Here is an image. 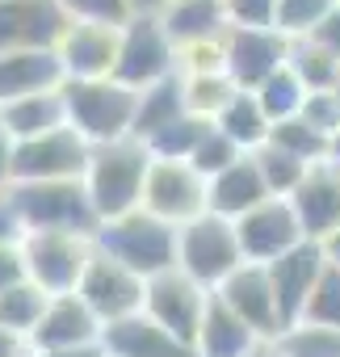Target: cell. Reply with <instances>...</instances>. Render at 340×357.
I'll use <instances>...</instances> for the list:
<instances>
[{"instance_id":"cell-33","label":"cell","mask_w":340,"mask_h":357,"mask_svg":"<svg viewBox=\"0 0 340 357\" xmlns=\"http://www.w3.org/2000/svg\"><path fill=\"white\" fill-rule=\"evenodd\" d=\"M240 89H235V80L227 76V72H202V76H185V101H190V114H198V118H219L227 105H231V97H235Z\"/></svg>"},{"instance_id":"cell-35","label":"cell","mask_w":340,"mask_h":357,"mask_svg":"<svg viewBox=\"0 0 340 357\" xmlns=\"http://www.w3.org/2000/svg\"><path fill=\"white\" fill-rule=\"evenodd\" d=\"M256 164H261V176H265V185H269L273 198L277 194H294L307 176H311V164H302L298 155H290L281 147H269V143L256 151Z\"/></svg>"},{"instance_id":"cell-4","label":"cell","mask_w":340,"mask_h":357,"mask_svg":"<svg viewBox=\"0 0 340 357\" xmlns=\"http://www.w3.org/2000/svg\"><path fill=\"white\" fill-rule=\"evenodd\" d=\"M9 206L17 211L26 236L30 231H72V236H97L101 219L88 202L84 181H38V185H9Z\"/></svg>"},{"instance_id":"cell-18","label":"cell","mask_w":340,"mask_h":357,"mask_svg":"<svg viewBox=\"0 0 340 357\" xmlns=\"http://www.w3.org/2000/svg\"><path fill=\"white\" fill-rule=\"evenodd\" d=\"M290 206L311 244H327L340 231V176H336L332 160L311 168V176L290 194Z\"/></svg>"},{"instance_id":"cell-5","label":"cell","mask_w":340,"mask_h":357,"mask_svg":"<svg viewBox=\"0 0 340 357\" xmlns=\"http://www.w3.org/2000/svg\"><path fill=\"white\" fill-rule=\"evenodd\" d=\"M240 265H244V248L231 219H219L206 211L202 219L181 227V273L194 278L198 286L219 290Z\"/></svg>"},{"instance_id":"cell-43","label":"cell","mask_w":340,"mask_h":357,"mask_svg":"<svg viewBox=\"0 0 340 357\" xmlns=\"http://www.w3.org/2000/svg\"><path fill=\"white\" fill-rule=\"evenodd\" d=\"M311 38H315V43H323V47L340 59V5H336V13H332V17H327V22H323Z\"/></svg>"},{"instance_id":"cell-24","label":"cell","mask_w":340,"mask_h":357,"mask_svg":"<svg viewBox=\"0 0 340 357\" xmlns=\"http://www.w3.org/2000/svg\"><path fill=\"white\" fill-rule=\"evenodd\" d=\"M256 344H261V336L219 294H210V307H206V319L198 332V357H248Z\"/></svg>"},{"instance_id":"cell-30","label":"cell","mask_w":340,"mask_h":357,"mask_svg":"<svg viewBox=\"0 0 340 357\" xmlns=\"http://www.w3.org/2000/svg\"><path fill=\"white\" fill-rule=\"evenodd\" d=\"M51 307V294L34 282H22L13 290L0 294V328H9V332H22V336H34V328L42 324Z\"/></svg>"},{"instance_id":"cell-23","label":"cell","mask_w":340,"mask_h":357,"mask_svg":"<svg viewBox=\"0 0 340 357\" xmlns=\"http://www.w3.org/2000/svg\"><path fill=\"white\" fill-rule=\"evenodd\" d=\"M269 185H265V176H261V164L256 155H244L240 164H231L227 172H219L215 181H210V215L219 219H231L240 223L244 215H252L261 202H269Z\"/></svg>"},{"instance_id":"cell-32","label":"cell","mask_w":340,"mask_h":357,"mask_svg":"<svg viewBox=\"0 0 340 357\" xmlns=\"http://www.w3.org/2000/svg\"><path fill=\"white\" fill-rule=\"evenodd\" d=\"M269 147H281V151H290V155H298L302 164H327L332 160V139L327 135H319L311 122H302V118H290V122H277L273 126V135H269Z\"/></svg>"},{"instance_id":"cell-52","label":"cell","mask_w":340,"mask_h":357,"mask_svg":"<svg viewBox=\"0 0 340 357\" xmlns=\"http://www.w3.org/2000/svg\"><path fill=\"white\" fill-rule=\"evenodd\" d=\"M336 5H340V0H336Z\"/></svg>"},{"instance_id":"cell-41","label":"cell","mask_w":340,"mask_h":357,"mask_svg":"<svg viewBox=\"0 0 340 357\" xmlns=\"http://www.w3.org/2000/svg\"><path fill=\"white\" fill-rule=\"evenodd\" d=\"M302 122H311L319 135L336 139L340 135V89L336 93H311L302 105Z\"/></svg>"},{"instance_id":"cell-31","label":"cell","mask_w":340,"mask_h":357,"mask_svg":"<svg viewBox=\"0 0 340 357\" xmlns=\"http://www.w3.org/2000/svg\"><path fill=\"white\" fill-rule=\"evenodd\" d=\"M307 84L290 72V68H281L273 80H265L261 89H256V101H261V109L269 114V122L277 126V122H290V118H302V105H307Z\"/></svg>"},{"instance_id":"cell-25","label":"cell","mask_w":340,"mask_h":357,"mask_svg":"<svg viewBox=\"0 0 340 357\" xmlns=\"http://www.w3.org/2000/svg\"><path fill=\"white\" fill-rule=\"evenodd\" d=\"M0 118H5V130L13 135V143H30V139L55 135V130L68 126L63 89L38 93V97H22V101H13V105H0Z\"/></svg>"},{"instance_id":"cell-22","label":"cell","mask_w":340,"mask_h":357,"mask_svg":"<svg viewBox=\"0 0 340 357\" xmlns=\"http://www.w3.org/2000/svg\"><path fill=\"white\" fill-rule=\"evenodd\" d=\"M160 26L173 38V47H181V51L202 47V43H223L231 30L223 0H173L160 13Z\"/></svg>"},{"instance_id":"cell-27","label":"cell","mask_w":340,"mask_h":357,"mask_svg":"<svg viewBox=\"0 0 340 357\" xmlns=\"http://www.w3.org/2000/svg\"><path fill=\"white\" fill-rule=\"evenodd\" d=\"M215 126H219L240 151H252V155H256V151L269 143V135H273V122H269V114L261 109L256 93H235L231 105L215 118Z\"/></svg>"},{"instance_id":"cell-29","label":"cell","mask_w":340,"mask_h":357,"mask_svg":"<svg viewBox=\"0 0 340 357\" xmlns=\"http://www.w3.org/2000/svg\"><path fill=\"white\" fill-rule=\"evenodd\" d=\"M215 135V122L210 118H198V114H185L181 122H173L168 130H160L155 139H147V151L155 160H177V164H190L194 151Z\"/></svg>"},{"instance_id":"cell-45","label":"cell","mask_w":340,"mask_h":357,"mask_svg":"<svg viewBox=\"0 0 340 357\" xmlns=\"http://www.w3.org/2000/svg\"><path fill=\"white\" fill-rule=\"evenodd\" d=\"M13 147H17V143H13V135L5 130V118H0V181H5V185H9V160H13Z\"/></svg>"},{"instance_id":"cell-20","label":"cell","mask_w":340,"mask_h":357,"mask_svg":"<svg viewBox=\"0 0 340 357\" xmlns=\"http://www.w3.org/2000/svg\"><path fill=\"white\" fill-rule=\"evenodd\" d=\"M68 84L59 51H13L0 55V105H13L22 97L55 93Z\"/></svg>"},{"instance_id":"cell-42","label":"cell","mask_w":340,"mask_h":357,"mask_svg":"<svg viewBox=\"0 0 340 357\" xmlns=\"http://www.w3.org/2000/svg\"><path fill=\"white\" fill-rule=\"evenodd\" d=\"M22 282H30V269H26V257H22V248H13V244H0V294H5V290H13V286H22Z\"/></svg>"},{"instance_id":"cell-39","label":"cell","mask_w":340,"mask_h":357,"mask_svg":"<svg viewBox=\"0 0 340 357\" xmlns=\"http://www.w3.org/2000/svg\"><path fill=\"white\" fill-rule=\"evenodd\" d=\"M68 9L72 22H97V26H126L130 13V0H59Z\"/></svg>"},{"instance_id":"cell-28","label":"cell","mask_w":340,"mask_h":357,"mask_svg":"<svg viewBox=\"0 0 340 357\" xmlns=\"http://www.w3.org/2000/svg\"><path fill=\"white\" fill-rule=\"evenodd\" d=\"M286 68L307 84V93H336L340 89V59L315 38H294Z\"/></svg>"},{"instance_id":"cell-13","label":"cell","mask_w":340,"mask_h":357,"mask_svg":"<svg viewBox=\"0 0 340 357\" xmlns=\"http://www.w3.org/2000/svg\"><path fill=\"white\" fill-rule=\"evenodd\" d=\"M223 55H227V76L235 80V89L252 93L290 63V38L277 30H235L231 26L223 38Z\"/></svg>"},{"instance_id":"cell-44","label":"cell","mask_w":340,"mask_h":357,"mask_svg":"<svg viewBox=\"0 0 340 357\" xmlns=\"http://www.w3.org/2000/svg\"><path fill=\"white\" fill-rule=\"evenodd\" d=\"M0 357H30V344L22 332H9V328H0Z\"/></svg>"},{"instance_id":"cell-34","label":"cell","mask_w":340,"mask_h":357,"mask_svg":"<svg viewBox=\"0 0 340 357\" xmlns=\"http://www.w3.org/2000/svg\"><path fill=\"white\" fill-rule=\"evenodd\" d=\"M332 13H336V0H281L273 30L286 34L290 43H294V38H311Z\"/></svg>"},{"instance_id":"cell-26","label":"cell","mask_w":340,"mask_h":357,"mask_svg":"<svg viewBox=\"0 0 340 357\" xmlns=\"http://www.w3.org/2000/svg\"><path fill=\"white\" fill-rule=\"evenodd\" d=\"M185 114H190V101H185V76L177 72V76H168V80H160V84H151V89L139 93V114H134V130H130V139L147 143V139H155L160 130H168L173 122H181Z\"/></svg>"},{"instance_id":"cell-8","label":"cell","mask_w":340,"mask_h":357,"mask_svg":"<svg viewBox=\"0 0 340 357\" xmlns=\"http://www.w3.org/2000/svg\"><path fill=\"white\" fill-rule=\"evenodd\" d=\"M177 59V47L173 38L164 34L160 17H130L122 26V47H118V63H114V80L143 93L168 76H177L173 68Z\"/></svg>"},{"instance_id":"cell-19","label":"cell","mask_w":340,"mask_h":357,"mask_svg":"<svg viewBox=\"0 0 340 357\" xmlns=\"http://www.w3.org/2000/svg\"><path fill=\"white\" fill-rule=\"evenodd\" d=\"M101 332H105V324L88 311V303L80 294H63V298H51V307L30 340L38 344V353H63V349L101 344Z\"/></svg>"},{"instance_id":"cell-21","label":"cell","mask_w":340,"mask_h":357,"mask_svg":"<svg viewBox=\"0 0 340 357\" xmlns=\"http://www.w3.org/2000/svg\"><path fill=\"white\" fill-rule=\"evenodd\" d=\"M101 349L105 357H198L194 344L177 340L173 332H164L151 315H130L118 324H105L101 332Z\"/></svg>"},{"instance_id":"cell-3","label":"cell","mask_w":340,"mask_h":357,"mask_svg":"<svg viewBox=\"0 0 340 357\" xmlns=\"http://www.w3.org/2000/svg\"><path fill=\"white\" fill-rule=\"evenodd\" d=\"M63 101H68V126L80 130L93 147L122 143L134 130L139 93L118 80H68Z\"/></svg>"},{"instance_id":"cell-7","label":"cell","mask_w":340,"mask_h":357,"mask_svg":"<svg viewBox=\"0 0 340 357\" xmlns=\"http://www.w3.org/2000/svg\"><path fill=\"white\" fill-rule=\"evenodd\" d=\"M22 257H26L30 282L42 286L51 298H63L80 290V278L93 261V240L72 231H30L22 240Z\"/></svg>"},{"instance_id":"cell-36","label":"cell","mask_w":340,"mask_h":357,"mask_svg":"<svg viewBox=\"0 0 340 357\" xmlns=\"http://www.w3.org/2000/svg\"><path fill=\"white\" fill-rule=\"evenodd\" d=\"M277 349L286 357H340V328L294 324L277 336Z\"/></svg>"},{"instance_id":"cell-16","label":"cell","mask_w":340,"mask_h":357,"mask_svg":"<svg viewBox=\"0 0 340 357\" xmlns=\"http://www.w3.org/2000/svg\"><path fill=\"white\" fill-rule=\"evenodd\" d=\"M323 269H327V252H323V244H311V240H302L294 252H286V257H277L269 265L273 294H277V311H281V328L302 324L307 303H311Z\"/></svg>"},{"instance_id":"cell-46","label":"cell","mask_w":340,"mask_h":357,"mask_svg":"<svg viewBox=\"0 0 340 357\" xmlns=\"http://www.w3.org/2000/svg\"><path fill=\"white\" fill-rule=\"evenodd\" d=\"M168 5H173V0H130V13L134 17H160Z\"/></svg>"},{"instance_id":"cell-37","label":"cell","mask_w":340,"mask_h":357,"mask_svg":"<svg viewBox=\"0 0 340 357\" xmlns=\"http://www.w3.org/2000/svg\"><path fill=\"white\" fill-rule=\"evenodd\" d=\"M302 324H319V328H340V269L327 265L311 303H307V315Z\"/></svg>"},{"instance_id":"cell-9","label":"cell","mask_w":340,"mask_h":357,"mask_svg":"<svg viewBox=\"0 0 340 357\" xmlns=\"http://www.w3.org/2000/svg\"><path fill=\"white\" fill-rule=\"evenodd\" d=\"M143 211L164 219V223H173V227H185V223H194L210 211V181L198 176L190 164L155 160L151 172H147Z\"/></svg>"},{"instance_id":"cell-15","label":"cell","mask_w":340,"mask_h":357,"mask_svg":"<svg viewBox=\"0 0 340 357\" xmlns=\"http://www.w3.org/2000/svg\"><path fill=\"white\" fill-rule=\"evenodd\" d=\"M261 340H277L286 328H281V311H277V294H273V278H269V265H252L244 261L219 290H215Z\"/></svg>"},{"instance_id":"cell-2","label":"cell","mask_w":340,"mask_h":357,"mask_svg":"<svg viewBox=\"0 0 340 357\" xmlns=\"http://www.w3.org/2000/svg\"><path fill=\"white\" fill-rule=\"evenodd\" d=\"M93 248L105 252L109 261L126 265L143 282L181 269V227L164 223V219H155L147 211H134L126 219L101 223L97 236H93Z\"/></svg>"},{"instance_id":"cell-48","label":"cell","mask_w":340,"mask_h":357,"mask_svg":"<svg viewBox=\"0 0 340 357\" xmlns=\"http://www.w3.org/2000/svg\"><path fill=\"white\" fill-rule=\"evenodd\" d=\"M248 357H286V353L277 349V340H261V344H256V349H252Z\"/></svg>"},{"instance_id":"cell-14","label":"cell","mask_w":340,"mask_h":357,"mask_svg":"<svg viewBox=\"0 0 340 357\" xmlns=\"http://www.w3.org/2000/svg\"><path fill=\"white\" fill-rule=\"evenodd\" d=\"M235 231H240L244 261H252V265H273L277 257L294 252V248L307 240L302 227H298V215H294L290 198H269V202H261L252 215H244V219L235 223Z\"/></svg>"},{"instance_id":"cell-12","label":"cell","mask_w":340,"mask_h":357,"mask_svg":"<svg viewBox=\"0 0 340 357\" xmlns=\"http://www.w3.org/2000/svg\"><path fill=\"white\" fill-rule=\"evenodd\" d=\"M88 311L101 319V324H118V319H130L147 307V282L139 273H130L126 265L109 261L105 252L93 248V261L80 278V290H76Z\"/></svg>"},{"instance_id":"cell-49","label":"cell","mask_w":340,"mask_h":357,"mask_svg":"<svg viewBox=\"0 0 340 357\" xmlns=\"http://www.w3.org/2000/svg\"><path fill=\"white\" fill-rule=\"evenodd\" d=\"M323 252H327V265H336V269H340V231L323 244Z\"/></svg>"},{"instance_id":"cell-50","label":"cell","mask_w":340,"mask_h":357,"mask_svg":"<svg viewBox=\"0 0 340 357\" xmlns=\"http://www.w3.org/2000/svg\"><path fill=\"white\" fill-rule=\"evenodd\" d=\"M332 160H336V164H340V135H336V139H332Z\"/></svg>"},{"instance_id":"cell-17","label":"cell","mask_w":340,"mask_h":357,"mask_svg":"<svg viewBox=\"0 0 340 357\" xmlns=\"http://www.w3.org/2000/svg\"><path fill=\"white\" fill-rule=\"evenodd\" d=\"M122 47V26H97V22H76L59 47L68 80H114Z\"/></svg>"},{"instance_id":"cell-11","label":"cell","mask_w":340,"mask_h":357,"mask_svg":"<svg viewBox=\"0 0 340 357\" xmlns=\"http://www.w3.org/2000/svg\"><path fill=\"white\" fill-rule=\"evenodd\" d=\"M206 307H210V290L198 286L194 278H185L181 269L160 273V278L147 282V307H143V315H151L164 332H173L177 340H185L194 349H198V332H202Z\"/></svg>"},{"instance_id":"cell-6","label":"cell","mask_w":340,"mask_h":357,"mask_svg":"<svg viewBox=\"0 0 340 357\" xmlns=\"http://www.w3.org/2000/svg\"><path fill=\"white\" fill-rule=\"evenodd\" d=\"M88 155H93V143L72 126H63L55 135H42V139H30V143H17L13 160H9V185L84 181Z\"/></svg>"},{"instance_id":"cell-1","label":"cell","mask_w":340,"mask_h":357,"mask_svg":"<svg viewBox=\"0 0 340 357\" xmlns=\"http://www.w3.org/2000/svg\"><path fill=\"white\" fill-rule=\"evenodd\" d=\"M151 164H155V155L139 139L93 147L88 168H84V190H88V202H93L101 223H114V219L143 211V190H147Z\"/></svg>"},{"instance_id":"cell-51","label":"cell","mask_w":340,"mask_h":357,"mask_svg":"<svg viewBox=\"0 0 340 357\" xmlns=\"http://www.w3.org/2000/svg\"><path fill=\"white\" fill-rule=\"evenodd\" d=\"M332 168H336V176H340V164H336V160H332Z\"/></svg>"},{"instance_id":"cell-38","label":"cell","mask_w":340,"mask_h":357,"mask_svg":"<svg viewBox=\"0 0 340 357\" xmlns=\"http://www.w3.org/2000/svg\"><path fill=\"white\" fill-rule=\"evenodd\" d=\"M240 160H244V151H240V147H235V143H231L219 126H215V135H210V139L194 151L190 168H194L198 176H206V181H215L219 172H227V168H231V164H240Z\"/></svg>"},{"instance_id":"cell-47","label":"cell","mask_w":340,"mask_h":357,"mask_svg":"<svg viewBox=\"0 0 340 357\" xmlns=\"http://www.w3.org/2000/svg\"><path fill=\"white\" fill-rule=\"evenodd\" d=\"M38 357H105L101 344H88V349H63V353H38Z\"/></svg>"},{"instance_id":"cell-10","label":"cell","mask_w":340,"mask_h":357,"mask_svg":"<svg viewBox=\"0 0 340 357\" xmlns=\"http://www.w3.org/2000/svg\"><path fill=\"white\" fill-rule=\"evenodd\" d=\"M72 26L59 0H0V55L59 51Z\"/></svg>"},{"instance_id":"cell-40","label":"cell","mask_w":340,"mask_h":357,"mask_svg":"<svg viewBox=\"0 0 340 357\" xmlns=\"http://www.w3.org/2000/svg\"><path fill=\"white\" fill-rule=\"evenodd\" d=\"M281 0H223L227 22L235 30H273Z\"/></svg>"}]
</instances>
